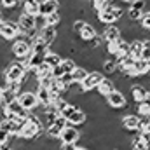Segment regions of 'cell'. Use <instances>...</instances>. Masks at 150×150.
I'll use <instances>...</instances> for the list:
<instances>
[{"label":"cell","mask_w":150,"mask_h":150,"mask_svg":"<svg viewBox=\"0 0 150 150\" xmlns=\"http://www.w3.org/2000/svg\"><path fill=\"white\" fill-rule=\"evenodd\" d=\"M44 124H42V120H40V117H38L37 113L30 112V115L25 119V122H23V127L19 129V133L16 134V136H19V138H23V140H26V142H30V140H35L38 138L40 134H44Z\"/></svg>","instance_id":"1"},{"label":"cell","mask_w":150,"mask_h":150,"mask_svg":"<svg viewBox=\"0 0 150 150\" xmlns=\"http://www.w3.org/2000/svg\"><path fill=\"white\" fill-rule=\"evenodd\" d=\"M11 54H12V58L18 59V61L26 59V58L32 54V42H30V38L23 37V35H19L18 38H14V40L11 42Z\"/></svg>","instance_id":"2"},{"label":"cell","mask_w":150,"mask_h":150,"mask_svg":"<svg viewBox=\"0 0 150 150\" xmlns=\"http://www.w3.org/2000/svg\"><path fill=\"white\" fill-rule=\"evenodd\" d=\"M61 117H65V120L72 126H84L87 122V113L84 112L80 107H75L72 103H68L61 112H59Z\"/></svg>","instance_id":"3"},{"label":"cell","mask_w":150,"mask_h":150,"mask_svg":"<svg viewBox=\"0 0 150 150\" xmlns=\"http://www.w3.org/2000/svg\"><path fill=\"white\" fill-rule=\"evenodd\" d=\"M18 28H19V35L32 38L33 35H37V26H35V16H28L25 12L19 14V18L16 19Z\"/></svg>","instance_id":"4"},{"label":"cell","mask_w":150,"mask_h":150,"mask_svg":"<svg viewBox=\"0 0 150 150\" xmlns=\"http://www.w3.org/2000/svg\"><path fill=\"white\" fill-rule=\"evenodd\" d=\"M25 72H26V68L23 67V63L18 61V59H12V61L5 67V70H4L5 82H19V80L23 79Z\"/></svg>","instance_id":"5"},{"label":"cell","mask_w":150,"mask_h":150,"mask_svg":"<svg viewBox=\"0 0 150 150\" xmlns=\"http://www.w3.org/2000/svg\"><path fill=\"white\" fill-rule=\"evenodd\" d=\"M105 103H107V107L112 108V110H127V107H129L126 94H124L122 91H119V89L112 91V93L105 98Z\"/></svg>","instance_id":"6"},{"label":"cell","mask_w":150,"mask_h":150,"mask_svg":"<svg viewBox=\"0 0 150 150\" xmlns=\"http://www.w3.org/2000/svg\"><path fill=\"white\" fill-rule=\"evenodd\" d=\"M105 79V75L101 70H91L89 74L86 75V79L82 80V89L84 93H91V91H96V87L101 84V80Z\"/></svg>","instance_id":"7"},{"label":"cell","mask_w":150,"mask_h":150,"mask_svg":"<svg viewBox=\"0 0 150 150\" xmlns=\"http://www.w3.org/2000/svg\"><path fill=\"white\" fill-rule=\"evenodd\" d=\"M0 37L7 42H12L14 38L19 37V28H18V23L16 21H11V19H4L0 23Z\"/></svg>","instance_id":"8"},{"label":"cell","mask_w":150,"mask_h":150,"mask_svg":"<svg viewBox=\"0 0 150 150\" xmlns=\"http://www.w3.org/2000/svg\"><path fill=\"white\" fill-rule=\"evenodd\" d=\"M120 127L129 133V134H134L138 133V127H140V115H136L134 112H126L120 119Z\"/></svg>","instance_id":"9"},{"label":"cell","mask_w":150,"mask_h":150,"mask_svg":"<svg viewBox=\"0 0 150 150\" xmlns=\"http://www.w3.org/2000/svg\"><path fill=\"white\" fill-rule=\"evenodd\" d=\"M18 101L21 103V107H23L26 112H33V110H37L38 107H40L33 91H23V93L18 96Z\"/></svg>","instance_id":"10"},{"label":"cell","mask_w":150,"mask_h":150,"mask_svg":"<svg viewBox=\"0 0 150 150\" xmlns=\"http://www.w3.org/2000/svg\"><path fill=\"white\" fill-rule=\"evenodd\" d=\"M59 142L61 143H79L80 142V131H79V127L72 126V124H67L65 129L59 134Z\"/></svg>","instance_id":"11"},{"label":"cell","mask_w":150,"mask_h":150,"mask_svg":"<svg viewBox=\"0 0 150 150\" xmlns=\"http://www.w3.org/2000/svg\"><path fill=\"white\" fill-rule=\"evenodd\" d=\"M129 96L134 101V105L143 103L145 98H147V87H145V84L143 82H131V86H129Z\"/></svg>","instance_id":"12"},{"label":"cell","mask_w":150,"mask_h":150,"mask_svg":"<svg viewBox=\"0 0 150 150\" xmlns=\"http://www.w3.org/2000/svg\"><path fill=\"white\" fill-rule=\"evenodd\" d=\"M100 37L103 38L105 44H108V42H117L119 38L122 37V32H120V28H119L117 25H105V26L101 28V32H100Z\"/></svg>","instance_id":"13"},{"label":"cell","mask_w":150,"mask_h":150,"mask_svg":"<svg viewBox=\"0 0 150 150\" xmlns=\"http://www.w3.org/2000/svg\"><path fill=\"white\" fill-rule=\"evenodd\" d=\"M68 122L65 120V117H61V115H58L56 117V120L45 129V134L47 136H51V138H59V134H61V131L65 129V126H67Z\"/></svg>","instance_id":"14"},{"label":"cell","mask_w":150,"mask_h":150,"mask_svg":"<svg viewBox=\"0 0 150 150\" xmlns=\"http://www.w3.org/2000/svg\"><path fill=\"white\" fill-rule=\"evenodd\" d=\"M133 72H134V77L136 79H145L150 75V61H145V59H134L133 63Z\"/></svg>","instance_id":"15"},{"label":"cell","mask_w":150,"mask_h":150,"mask_svg":"<svg viewBox=\"0 0 150 150\" xmlns=\"http://www.w3.org/2000/svg\"><path fill=\"white\" fill-rule=\"evenodd\" d=\"M37 33L40 35V38L45 42V45L51 47V45L54 44L56 37H58V28H56V26H44L42 30H38Z\"/></svg>","instance_id":"16"},{"label":"cell","mask_w":150,"mask_h":150,"mask_svg":"<svg viewBox=\"0 0 150 150\" xmlns=\"http://www.w3.org/2000/svg\"><path fill=\"white\" fill-rule=\"evenodd\" d=\"M59 11V2L58 0H40V7H38V14L40 16H49L52 12Z\"/></svg>","instance_id":"17"},{"label":"cell","mask_w":150,"mask_h":150,"mask_svg":"<svg viewBox=\"0 0 150 150\" xmlns=\"http://www.w3.org/2000/svg\"><path fill=\"white\" fill-rule=\"evenodd\" d=\"M96 35H100V32L96 30V26H93V25H89V23H84V26H82V30L79 32L77 38H79L80 42H89V40H93V38L96 37Z\"/></svg>","instance_id":"18"},{"label":"cell","mask_w":150,"mask_h":150,"mask_svg":"<svg viewBox=\"0 0 150 150\" xmlns=\"http://www.w3.org/2000/svg\"><path fill=\"white\" fill-rule=\"evenodd\" d=\"M19 7H21V12H25L28 16H38L40 0H21Z\"/></svg>","instance_id":"19"},{"label":"cell","mask_w":150,"mask_h":150,"mask_svg":"<svg viewBox=\"0 0 150 150\" xmlns=\"http://www.w3.org/2000/svg\"><path fill=\"white\" fill-rule=\"evenodd\" d=\"M96 91H98V94H100V96L107 98L112 91H115V84H113V80L110 79V77H105V79L101 80V84L96 87Z\"/></svg>","instance_id":"20"},{"label":"cell","mask_w":150,"mask_h":150,"mask_svg":"<svg viewBox=\"0 0 150 150\" xmlns=\"http://www.w3.org/2000/svg\"><path fill=\"white\" fill-rule=\"evenodd\" d=\"M35 96H37V101L40 107H49L51 105V91L47 87H40L38 86L35 89Z\"/></svg>","instance_id":"21"},{"label":"cell","mask_w":150,"mask_h":150,"mask_svg":"<svg viewBox=\"0 0 150 150\" xmlns=\"http://www.w3.org/2000/svg\"><path fill=\"white\" fill-rule=\"evenodd\" d=\"M61 61H63V56L58 54V52H54V51H51V49H49V51L45 52V56H44V63H45L47 67H51V68L58 67Z\"/></svg>","instance_id":"22"},{"label":"cell","mask_w":150,"mask_h":150,"mask_svg":"<svg viewBox=\"0 0 150 150\" xmlns=\"http://www.w3.org/2000/svg\"><path fill=\"white\" fill-rule=\"evenodd\" d=\"M142 45H143V40H140V38H133L129 42V56L133 59H140L142 58Z\"/></svg>","instance_id":"23"},{"label":"cell","mask_w":150,"mask_h":150,"mask_svg":"<svg viewBox=\"0 0 150 150\" xmlns=\"http://www.w3.org/2000/svg\"><path fill=\"white\" fill-rule=\"evenodd\" d=\"M45 18V26H59V23L63 21V16H61V12L58 11V12H52V14H49V16H44Z\"/></svg>","instance_id":"24"},{"label":"cell","mask_w":150,"mask_h":150,"mask_svg":"<svg viewBox=\"0 0 150 150\" xmlns=\"http://www.w3.org/2000/svg\"><path fill=\"white\" fill-rule=\"evenodd\" d=\"M59 67H61V70L65 74H72L77 68V61H75L74 58H63V61L59 63Z\"/></svg>","instance_id":"25"},{"label":"cell","mask_w":150,"mask_h":150,"mask_svg":"<svg viewBox=\"0 0 150 150\" xmlns=\"http://www.w3.org/2000/svg\"><path fill=\"white\" fill-rule=\"evenodd\" d=\"M87 74H89V70H87V68H84V67L77 65V68H75L74 72H72L74 82H77V84H82V80L86 79V75H87Z\"/></svg>","instance_id":"26"},{"label":"cell","mask_w":150,"mask_h":150,"mask_svg":"<svg viewBox=\"0 0 150 150\" xmlns=\"http://www.w3.org/2000/svg\"><path fill=\"white\" fill-rule=\"evenodd\" d=\"M110 2H112V0H89V7H91V11L98 12V11L105 9Z\"/></svg>","instance_id":"27"},{"label":"cell","mask_w":150,"mask_h":150,"mask_svg":"<svg viewBox=\"0 0 150 150\" xmlns=\"http://www.w3.org/2000/svg\"><path fill=\"white\" fill-rule=\"evenodd\" d=\"M138 25L143 28V30H150V9H147L145 12H143V16H142V19L138 21Z\"/></svg>","instance_id":"28"},{"label":"cell","mask_w":150,"mask_h":150,"mask_svg":"<svg viewBox=\"0 0 150 150\" xmlns=\"http://www.w3.org/2000/svg\"><path fill=\"white\" fill-rule=\"evenodd\" d=\"M142 59L150 61V38L143 40V45H142Z\"/></svg>","instance_id":"29"},{"label":"cell","mask_w":150,"mask_h":150,"mask_svg":"<svg viewBox=\"0 0 150 150\" xmlns=\"http://www.w3.org/2000/svg\"><path fill=\"white\" fill-rule=\"evenodd\" d=\"M11 138H12V136H11L7 131H4V129L0 127V145H2V143H5V142H9Z\"/></svg>","instance_id":"30"},{"label":"cell","mask_w":150,"mask_h":150,"mask_svg":"<svg viewBox=\"0 0 150 150\" xmlns=\"http://www.w3.org/2000/svg\"><path fill=\"white\" fill-rule=\"evenodd\" d=\"M77 143H61L59 145V150H77Z\"/></svg>","instance_id":"31"},{"label":"cell","mask_w":150,"mask_h":150,"mask_svg":"<svg viewBox=\"0 0 150 150\" xmlns=\"http://www.w3.org/2000/svg\"><path fill=\"white\" fill-rule=\"evenodd\" d=\"M140 136H142V140H143V143L150 147V131H143V133H140Z\"/></svg>","instance_id":"32"},{"label":"cell","mask_w":150,"mask_h":150,"mask_svg":"<svg viewBox=\"0 0 150 150\" xmlns=\"http://www.w3.org/2000/svg\"><path fill=\"white\" fill-rule=\"evenodd\" d=\"M4 19H5V16H4V11H2V9H0V23H2V21H4Z\"/></svg>","instance_id":"33"},{"label":"cell","mask_w":150,"mask_h":150,"mask_svg":"<svg viewBox=\"0 0 150 150\" xmlns=\"http://www.w3.org/2000/svg\"><path fill=\"white\" fill-rule=\"evenodd\" d=\"M119 2H120V4H127V5H129V4H131L133 0H119Z\"/></svg>","instance_id":"34"},{"label":"cell","mask_w":150,"mask_h":150,"mask_svg":"<svg viewBox=\"0 0 150 150\" xmlns=\"http://www.w3.org/2000/svg\"><path fill=\"white\" fill-rule=\"evenodd\" d=\"M77 150H89L87 147H77Z\"/></svg>","instance_id":"35"},{"label":"cell","mask_w":150,"mask_h":150,"mask_svg":"<svg viewBox=\"0 0 150 150\" xmlns=\"http://www.w3.org/2000/svg\"><path fill=\"white\" fill-rule=\"evenodd\" d=\"M2 93H4V87L0 86V98H2Z\"/></svg>","instance_id":"36"},{"label":"cell","mask_w":150,"mask_h":150,"mask_svg":"<svg viewBox=\"0 0 150 150\" xmlns=\"http://www.w3.org/2000/svg\"><path fill=\"white\" fill-rule=\"evenodd\" d=\"M149 38H150V30H149Z\"/></svg>","instance_id":"37"},{"label":"cell","mask_w":150,"mask_h":150,"mask_svg":"<svg viewBox=\"0 0 150 150\" xmlns=\"http://www.w3.org/2000/svg\"><path fill=\"white\" fill-rule=\"evenodd\" d=\"M147 150H150V147H147Z\"/></svg>","instance_id":"38"},{"label":"cell","mask_w":150,"mask_h":150,"mask_svg":"<svg viewBox=\"0 0 150 150\" xmlns=\"http://www.w3.org/2000/svg\"><path fill=\"white\" fill-rule=\"evenodd\" d=\"M112 150H119V149H112Z\"/></svg>","instance_id":"39"},{"label":"cell","mask_w":150,"mask_h":150,"mask_svg":"<svg viewBox=\"0 0 150 150\" xmlns=\"http://www.w3.org/2000/svg\"><path fill=\"white\" fill-rule=\"evenodd\" d=\"M12 150H16V149H12Z\"/></svg>","instance_id":"40"}]
</instances>
